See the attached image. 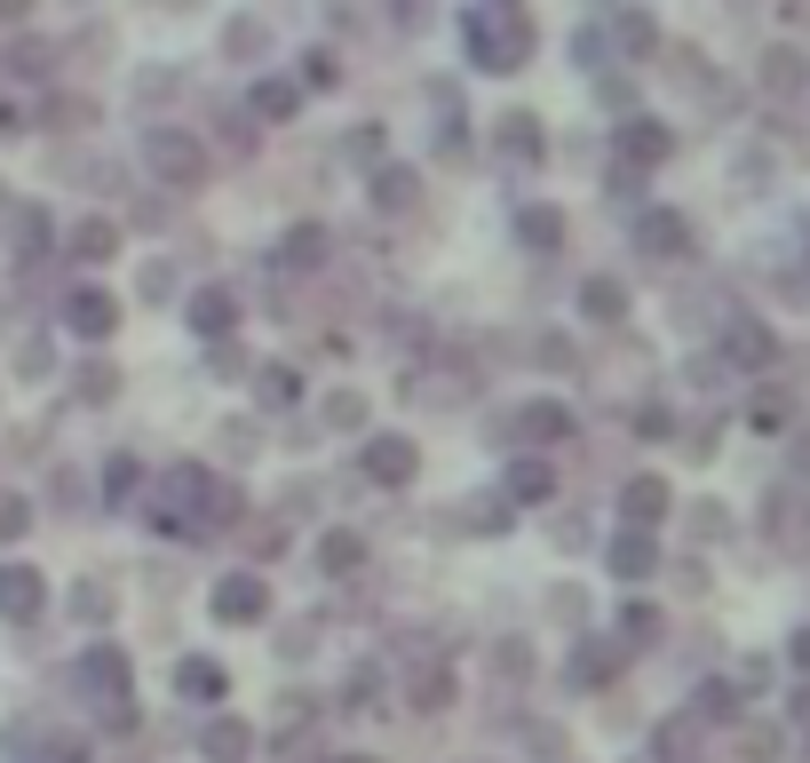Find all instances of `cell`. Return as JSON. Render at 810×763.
<instances>
[{"label": "cell", "instance_id": "obj_7", "mask_svg": "<svg viewBox=\"0 0 810 763\" xmlns=\"http://www.w3.org/2000/svg\"><path fill=\"white\" fill-rule=\"evenodd\" d=\"M365 478H374V485H405V478H414V446H405V438H374V446H365Z\"/></svg>", "mask_w": 810, "mask_h": 763}, {"label": "cell", "instance_id": "obj_9", "mask_svg": "<svg viewBox=\"0 0 810 763\" xmlns=\"http://www.w3.org/2000/svg\"><path fill=\"white\" fill-rule=\"evenodd\" d=\"M230 311H239V303H230L223 287H207V294L191 303V326H199V335H223V326H230Z\"/></svg>", "mask_w": 810, "mask_h": 763}, {"label": "cell", "instance_id": "obj_17", "mask_svg": "<svg viewBox=\"0 0 810 763\" xmlns=\"http://www.w3.org/2000/svg\"><path fill=\"white\" fill-rule=\"evenodd\" d=\"M0 534H24V502H0Z\"/></svg>", "mask_w": 810, "mask_h": 763}, {"label": "cell", "instance_id": "obj_12", "mask_svg": "<svg viewBox=\"0 0 810 763\" xmlns=\"http://www.w3.org/2000/svg\"><path fill=\"white\" fill-rule=\"evenodd\" d=\"M72 247H80V255H112V223H80Z\"/></svg>", "mask_w": 810, "mask_h": 763}, {"label": "cell", "instance_id": "obj_13", "mask_svg": "<svg viewBox=\"0 0 810 763\" xmlns=\"http://www.w3.org/2000/svg\"><path fill=\"white\" fill-rule=\"evenodd\" d=\"M358 557H365V549H358L350 534H326V565H334V573H350V565H358Z\"/></svg>", "mask_w": 810, "mask_h": 763}, {"label": "cell", "instance_id": "obj_3", "mask_svg": "<svg viewBox=\"0 0 810 763\" xmlns=\"http://www.w3.org/2000/svg\"><path fill=\"white\" fill-rule=\"evenodd\" d=\"M199 755H207V763H247V755H255V723L215 716L207 732H199Z\"/></svg>", "mask_w": 810, "mask_h": 763}, {"label": "cell", "instance_id": "obj_2", "mask_svg": "<svg viewBox=\"0 0 810 763\" xmlns=\"http://www.w3.org/2000/svg\"><path fill=\"white\" fill-rule=\"evenodd\" d=\"M144 159H151L167 183H191L199 168H207V159H199V144H191V136H176V127H151V136H144Z\"/></svg>", "mask_w": 810, "mask_h": 763}, {"label": "cell", "instance_id": "obj_1", "mask_svg": "<svg viewBox=\"0 0 810 763\" xmlns=\"http://www.w3.org/2000/svg\"><path fill=\"white\" fill-rule=\"evenodd\" d=\"M525 48H532V24L517 9H477V16H469V56H477L485 72H509Z\"/></svg>", "mask_w": 810, "mask_h": 763}, {"label": "cell", "instance_id": "obj_5", "mask_svg": "<svg viewBox=\"0 0 810 763\" xmlns=\"http://www.w3.org/2000/svg\"><path fill=\"white\" fill-rule=\"evenodd\" d=\"M112 326H120V303H112V294H95V287H80V294H72V335L104 343Z\"/></svg>", "mask_w": 810, "mask_h": 763}, {"label": "cell", "instance_id": "obj_14", "mask_svg": "<svg viewBox=\"0 0 810 763\" xmlns=\"http://www.w3.org/2000/svg\"><path fill=\"white\" fill-rule=\"evenodd\" d=\"M556 429H564L556 406H525V438H556Z\"/></svg>", "mask_w": 810, "mask_h": 763}, {"label": "cell", "instance_id": "obj_16", "mask_svg": "<svg viewBox=\"0 0 810 763\" xmlns=\"http://www.w3.org/2000/svg\"><path fill=\"white\" fill-rule=\"evenodd\" d=\"M628 517H660V485H652V478L628 485Z\"/></svg>", "mask_w": 810, "mask_h": 763}, {"label": "cell", "instance_id": "obj_4", "mask_svg": "<svg viewBox=\"0 0 810 763\" xmlns=\"http://www.w3.org/2000/svg\"><path fill=\"white\" fill-rule=\"evenodd\" d=\"M270 613V588L255 581V573H230L223 588H215V620H262Z\"/></svg>", "mask_w": 810, "mask_h": 763}, {"label": "cell", "instance_id": "obj_15", "mask_svg": "<svg viewBox=\"0 0 810 763\" xmlns=\"http://www.w3.org/2000/svg\"><path fill=\"white\" fill-rule=\"evenodd\" d=\"M374 199H390V207H405V199H414V176H397V168H390V176H374Z\"/></svg>", "mask_w": 810, "mask_h": 763}, {"label": "cell", "instance_id": "obj_8", "mask_svg": "<svg viewBox=\"0 0 810 763\" xmlns=\"http://www.w3.org/2000/svg\"><path fill=\"white\" fill-rule=\"evenodd\" d=\"M80 684H88V692H112V700H127V660H120L112 644H95V652L80 660Z\"/></svg>", "mask_w": 810, "mask_h": 763}, {"label": "cell", "instance_id": "obj_11", "mask_svg": "<svg viewBox=\"0 0 810 763\" xmlns=\"http://www.w3.org/2000/svg\"><path fill=\"white\" fill-rule=\"evenodd\" d=\"M446 700H453V676L446 669H421L414 676V708H446Z\"/></svg>", "mask_w": 810, "mask_h": 763}, {"label": "cell", "instance_id": "obj_18", "mask_svg": "<svg viewBox=\"0 0 810 763\" xmlns=\"http://www.w3.org/2000/svg\"><path fill=\"white\" fill-rule=\"evenodd\" d=\"M342 763H358V755H342Z\"/></svg>", "mask_w": 810, "mask_h": 763}, {"label": "cell", "instance_id": "obj_10", "mask_svg": "<svg viewBox=\"0 0 810 763\" xmlns=\"http://www.w3.org/2000/svg\"><path fill=\"white\" fill-rule=\"evenodd\" d=\"M183 692H199V700H215V692H223V669H215V660H183V676H176Z\"/></svg>", "mask_w": 810, "mask_h": 763}, {"label": "cell", "instance_id": "obj_6", "mask_svg": "<svg viewBox=\"0 0 810 763\" xmlns=\"http://www.w3.org/2000/svg\"><path fill=\"white\" fill-rule=\"evenodd\" d=\"M41 573H32V565H9V573H0V613H9V620H32V613H41Z\"/></svg>", "mask_w": 810, "mask_h": 763}]
</instances>
